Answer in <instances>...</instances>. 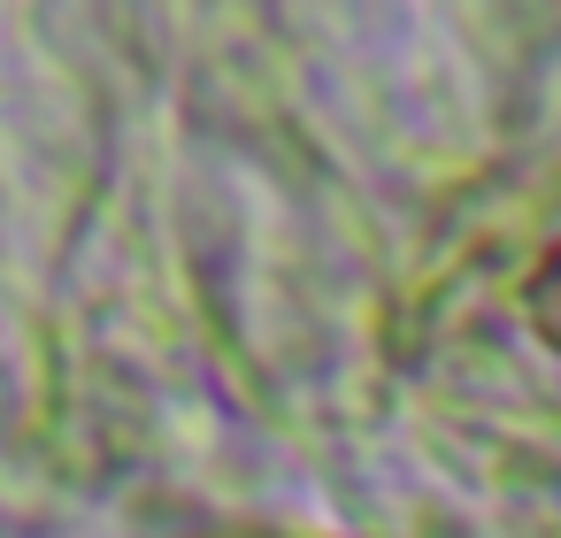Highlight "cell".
<instances>
[{
    "label": "cell",
    "mask_w": 561,
    "mask_h": 538,
    "mask_svg": "<svg viewBox=\"0 0 561 538\" xmlns=\"http://www.w3.org/2000/svg\"><path fill=\"white\" fill-rule=\"evenodd\" d=\"M530 316H538V331L561 346V254H553V262H546V277L530 285Z\"/></svg>",
    "instance_id": "cell-1"
}]
</instances>
